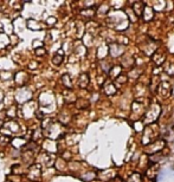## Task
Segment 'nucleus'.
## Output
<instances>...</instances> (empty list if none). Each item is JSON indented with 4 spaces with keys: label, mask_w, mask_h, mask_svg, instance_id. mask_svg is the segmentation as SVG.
Masks as SVG:
<instances>
[{
    "label": "nucleus",
    "mask_w": 174,
    "mask_h": 182,
    "mask_svg": "<svg viewBox=\"0 0 174 182\" xmlns=\"http://www.w3.org/2000/svg\"><path fill=\"white\" fill-rule=\"evenodd\" d=\"M60 57H56V58H53V63H56V64H59L60 63Z\"/></svg>",
    "instance_id": "nucleus-1"
}]
</instances>
